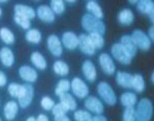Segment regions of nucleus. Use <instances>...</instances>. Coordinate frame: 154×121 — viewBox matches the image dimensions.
<instances>
[{
  "mask_svg": "<svg viewBox=\"0 0 154 121\" xmlns=\"http://www.w3.org/2000/svg\"><path fill=\"white\" fill-rule=\"evenodd\" d=\"M71 91L78 99H85L88 97L89 87L82 79L75 77L71 81Z\"/></svg>",
  "mask_w": 154,
  "mask_h": 121,
  "instance_id": "nucleus-5",
  "label": "nucleus"
},
{
  "mask_svg": "<svg viewBox=\"0 0 154 121\" xmlns=\"http://www.w3.org/2000/svg\"><path fill=\"white\" fill-rule=\"evenodd\" d=\"M116 81L117 85L123 88H131L132 74L126 71H117L116 75Z\"/></svg>",
  "mask_w": 154,
  "mask_h": 121,
  "instance_id": "nucleus-22",
  "label": "nucleus"
},
{
  "mask_svg": "<svg viewBox=\"0 0 154 121\" xmlns=\"http://www.w3.org/2000/svg\"><path fill=\"white\" fill-rule=\"evenodd\" d=\"M7 81H8V79H7V76L5 73L0 71V87H3L7 85Z\"/></svg>",
  "mask_w": 154,
  "mask_h": 121,
  "instance_id": "nucleus-40",
  "label": "nucleus"
},
{
  "mask_svg": "<svg viewBox=\"0 0 154 121\" xmlns=\"http://www.w3.org/2000/svg\"><path fill=\"white\" fill-rule=\"evenodd\" d=\"M82 26L88 33H99L104 35L106 31V26L102 20H99L89 13H85L82 17Z\"/></svg>",
  "mask_w": 154,
  "mask_h": 121,
  "instance_id": "nucleus-1",
  "label": "nucleus"
},
{
  "mask_svg": "<svg viewBox=\"0 0 154 121\" xmlns=\"http://www.w3.org/2000/svg\"><path fill=\"white\" fill-rule=\"evenodd\" d=\"M18 74L22 80L28 84H32L35 83L38 79V73L35 69H33L32 67L24 65L21 66L18 70Z\"/></svg>",
  "mask_w": 154,
  "mask_h": 121,
  "instance_id": "nucleus-10",
  "label": "nucleus"
},
{
  "mask_svg": "<svg viewBox=\"0 0 154 121\" xmlns=\"http://www.w3.org/2000/svg\"><path fill=\"white\" fill-rule=\"evenodd\" d=\"M30 61L36 69L44 71L48 67V62L45 56L40 52H33L30 56Z\"/></svg>",
  "mask_w": 154,
  "mask_h": 121,
  "instance_id": "nucleus-23",
  "label": "nucleus"
},
{
  "mask_svg": "<svg viewBox=\"0 0 154 121\" xmlns=\"http://www.w3.org/2000/svg\"><path fill=\"white\" fill-rule=\"evenodd\" d=\"M120 102L127 108V107H134L137 104V96L133 92H125L120 96Z\"/></svg>",
  "mask_w": 154,
  "mask_h": 121,
  "instance_id": "nucleus-25",
  "label": "nucleus"
},
{
  "mask_svg": "<svg viewBox=\"0 0 154 121\" xmlns=\"http://www.w3.org/2000/svg\"><path fill=\"white\" fill-rule=\"evenodd\" d=\"M84 106L87 111L96 115H102L104 112V105L102 102L95 96L87 97L84 100Z\"/></svg>",
  "mask_w": 154,
  "mask_h": 121,
  "instance_id": "nucleus-7",
  "label": "nucleus"
},
{
  "mask_svg": "<svg viewBox=\"0 0 154 121\" xmlns=\"http://www.w3.org/2000/svg\"><path fill=\"white\" fill-rule=\"evenodd\" d=\"M52 115L54 117H58V116H63V115H66V113L69 112L67 109H66V107L62 104L61 102L59 103H55L54 107L52 108Z\"/></svg>",
  "mask_w": 154,
  "mask_h": 121,
  "instance_id": "nucleus-39",
  "label": "nucleus"
},
{
  "mask_svg": "<svg viewBox=\"0 0 154 121\" xmlns=\"http://www.w3.org/2000/svg\"><path fill=\"white\" fill-rule=\"evenodd\" d=\"M133 42H134L137 49H140L144 52H146L151 47V40L149 39L148 35L141 29H135L131 35Z\"/></svg>",
  "mask_w": 154,
  "mask_h": 121,
  "instance_id": "nucleus-4",
  "label": "nucleus"
},
{
  "mask_svg": "<svg viewBox=\"0 0 154 121\" xmlns=\"http://www.w3.org/2000/svg\"><path fill=\"white\" fill-rule=\"evenodd\" d=\"M119 44L122 46V48L126 52L131 59L136 56L137 53V47L135 46L134 42L131 37V35H123L120 39Z\"/></svg>",
  "mask_w": 154,
  "mask_h": 121,
  "instance_id": "nucleus-14",
  "label": "nucleus"
},
{
  "mask_svg": "<svg viewBox=\"0 0 154 121\" xmlns=\"http://www.w3.org/2000/svg\"><path fill=\"white\" fill-rule=\"evenodd\" d=\"M148 37H149V39L151 40V42H153V40H154V27H153V25L151 26V27H149V29Z\"/></svg>",
  "mask_w": 154,
  "mask_h": 121,
  "instance_id": "nucleus-44",
  "label": "nucleus"
},
{
  "mask_svg": "<svg viewBox=\"0 0 154 121\" xmlns=\"http://www.w3.org/2000/svg\"><path fill=\"white\" fill-rule=\"evenodd\" d=\"M92 121H108V119L103 115H96L92 117Z\"/></svg>",
  "mask_w": 154,
  "mask_h": 121,
  "instance_id": "nucleus-41",
  "label": "nucleus"
},
{
  "mask_svg": "<svg viewBox=\"0 0 154 121\" xmlns=\"http://www.w3.org/2000/svg\"><path fill=\"white\" fill-rule=\"evenodd\" d=\"M88 37L89 39H91V42L94 45V47L97 49H102L103 46H104V38H103V35L99 34V33H89L88 34Z\"/></svg>",
  "mask_w": 154,
  "mask_h": 121,
  "instance_id": "nucleus-32",
  "label": "nucleus"
},
{
  "mask_svg": "<svg viewBox=\"0 0 154 121\" xmlns=\"http://www.w3.org/2000/svg\"><path fill=\"white\" fill-rule=\"evenodd\" d=\"M0 61L7 68H10L14 64V55L11 48L2 47L0 49Z\"/></svg>",
  "mask_w": 154,
  "mask_h": 121,
  "instance_id": "nucleus-20",
  "label": "nucleus"
},
{
  "mask_svg": "<svg viewBox=\"0 0 154 121\" xmlns=\"http://www.w3.org/2000/svg\"><path fill=\"white\" fill-rule=\"evenodd\" d=\"M71 87V82L67 79H62L60 80L56 87H55V94L56 96L60 97L65 93H68Z\"/></svg>",
  "mask_w": 154,
  "mask_h": 121,
  "instance_id": "nucleus-30",
  "label": "nucleus"
},
{
  "mask_svg": "<svg viewBox=\"0 0 154 121\" xmlns=\"http://www.w3.org/2000/svg\"><path fill=\"white\" fill-rule=\"evenodd\" d=\"M98 61L100 68L102 69L103 72L107 75H112L116 72V64L113 62V59L110 55L106 53H102L98 57Z\"/></svg>",
  "mask_w": 154,
  "mask_h": 121,
  "instance_id": "nucleus-9",
  "label": "nucleus"
},
{
  "mask_svg": "<svg viewBox=\"0 0 154 121\" xmlns=\"http://www.w3.org/2000/svg\"><path fill=\"white\" fill-rule=\"evenodd\" d=\"M22 91H23V85H20L17 83H11L8 85V93L12 98L18 99L20 95H21Z\"/></svg>",
  "mask_w": 154,
  "mask_h": 121,
  "instance_id": "nucleus-34",
  "label": "nucleus"
},
{
  "mask_svg": "<svg viewBox=\"0 0 154 121\" xmlns=\"http://www.w3.org/2000/svg\"><path fill=\"white\" fill-rule=\"evenodd\" d=\"M19 105L15 100H9L3 108V114L5 118L8 121H12L18 114Z\"/></svg>",
  "mask_w": 154,
  "mask_h": 121,
  "instance_id": "nucleus-19",
  "label": "nucleus"
},
{
  "mask_svg": "<svg viewBox=\"0 0 154 121\" xmlns=\"http://www.w3.org/2000/svg\"><path fill=\"white\" fill-rule=\"evenodd\" d=\"M13 10H14V14L26 17L29 20H30V21L36 17V10L33 9L32 7L28 6V5L16 4L13 7Z\"/></svg>",
  "mask_w": 154,
  "mask_h": 121,
  "instance_id": "nucleus-17",
  "label": "nucleus"
},
{
  "mask_svg": "<svg viewBox=\"0 0 154 121\" xmlns=\"http://www.w3.org/2000/svg\"><path fill=\"white\" fill-rule=\"evenodd\" d=\"M153 76H154V72H152V73H151V78H150V79H151V82H152V83H154V79H153Z\"/></svg>",
  "mask_w": 154,
  "mask_h": 121,
  "instance_id": "nucleus-47",
  "label": "nucleus"
},
{
  "mask_svg": "<svg viewBox=\"0 0 154 121\" xmlns=\"http://www.w3.org/2000/svg\"><path fill=\"white\" fill-rule=\"evenodd\" d=\"M86 10H88V13L94 17H96L99 20H101L104 16L103 10L100 5L97 1H88L86 3Z\"/></svg>",
  "mask_w": 154,
  "mask_h": 121,
  "instance_id": "nucleus-24",
  "label": "nucleus"
},
{
  "mask_svg": "<svg viewBox=\"0 0 154 121\" xmlns=\"http://www.w3.org/2000/svg\"><path fill=\"white\" fill-rule=\"evenodd\" d=\"M123 121H136L134 107H127L125 108L122 116Z\"/></svg>",
  "mask_w": 154,
  "mask_h": 121,
  "instance_id": "nucleus-37",
  "label": "nucleus"
},
{
  "mask_svg": "<svg viewBox=\"0 0 154 121\" xmlns=\"http://www.w3.org/2000/svg\"><path fill=\"white\" fill-rule=\"evenodd\" d=\"M36 16L42 22L51 24L55 21V14L48 5H40L36 10Z\"/></svg>",
  "mask_w": 154,
  "mask_h": 121,
  "instance_id": "nucleus-13",
  "label": "nucleus"
},
{
  "mask_svg": "<svg viewBox=\"0 0 154 121\" xmlns=\"http://www.w3.org/2000/svg\"><path fill=\"white\" fill-rule=\"evenodd\" d=\"M33 97H34V88L31 84L23 85V91L21 93L18 99V105L22 109H26L31 104Z\"/></svg>",
  "mask_w": 154,
  "mask_h": 121,
  "instance_id": "nucleus-6",
  "label": "nucleus"
},
{
  "mask_svg": "<svg viewBox=\"0 0 154 121\" xmlns=\"http://www.w3.org/2000/svg\"><path fill=\"white\" fill-rule=\"evenodd\" d=\"M36 121H49V118L48 116L44 115V114H40L36 117Z\"/></svg>",
  "mask_w": 154,
  "mask_h": 121,
  "instance_id": "nucleus-43",
  "label": "nucleus"
},
{
  "mask_svg": "<svg viewBox=\"0 0 154 121\" xmlns=\"http://www.w3.org/2000/svg\"><path fill=\"white\" fill-rule=\"evenodd\" d=\"M59 98H60V102L63 104L68 111H75L77 109L78 104H77L76 99L69 92L60 96Z\"/></svg>",
  "mask_w": 154,
  "mask_h": 121,
  "instance_id": "nucleus-26",
  "label": "nucleus"
},
{
  "mask_svg": "<svg viewBox=\"0 0 154 121\" xmlns=\"http://www.w3.org/2000/svg\"><path fill=\"white\" fill-rule=\"evenodd\" d=\"M111 53L116 61L123 65H130L131 63V58L127 55L122 46L118 43H115L111 48Z\"/></svg>",
  "mask_w": 154,
  "mask_h": 121,
  "instance_id": "nucleus-11",
  "label": "nucleus"
},
{
  "mask_svg": "<svg viewBox=\"0 0 154 121\" xmlns=\"http://www.w3.org/2000/svg\"><path fill=\"white\" fill-rule=\"evenodd\" d=\"M26 40L32 44H39L42 40V33L37 28H29L25 34Z\"/></svg>",
  "mask_w": 154,
  "mask_h": 121,
  "instance_id": "nucleus-27",
  "label": "nucleus"
},
{
  "mask_svg": "<svg viewBox=\"0 0 154 121\" xmlns=\"http://www.w3.org/2000/svg\"><path fill=\"white\" fill-rule=\"evenodd\" d=\"M97 90L98 93V96L102 99V100L106 104H108L110 106H113L117 102L116 95L115 91H113L112 87L108 83L100 82L97 85Z\"/></svg>",
  "mask_w": 154,
  "mask_h": 121,
  "instance_id": "nucleus-3",
  "label": "nucleus"
},
{
  "mask_svg": "<svg viewBox=\"0 0 154 121\" xmlns=\"http://www.w3.org/2000/svg\"><path fill=\"white\" fill-rule=\"evenodd\" d=\"M69 66L62 60H57L53 64V71L59 76H66L69 73Z\"/></svg>",
  "mask_w": 154,
  "mask_h": 121,
  "instance_id": "nucleus-29",
  "label": "nucleus"
},
{
  "mask_svg": "<svg viewBox=\"0 0 154 121\" xmlns=\"http://www.w3.org/2000/svg\"><path fill=\"white\" fill-rule=\"evenodd\" d=\"M0 39H1L2 42L7 45L12 44L15 40L14 34H13L12 31L9 29L8 27L0 28Z\"/></svg>",
  "mask_w": 154,
  "mask_h": 121,
  "instance_id": "nucleus-31",
  "label": "nucleus"
},
{
  "mask_svg": "<svg viewBox=\"0 0 154 121\" xmlns=\"http://www.w3.org/2000/svg\"><path fill=\"white\" fill-rule=\"evenodd\" d=\"M131 88L137 93H142L145 90L146 88L145 79L140 73H135L134 75H132Z\"/></svg>",
  "mask_w": 154,
  "mask_h": 121,
  "instance_id": "nucleus-28",
  "label": "nucleus"
},
{
  "mask_svg": "<svg viewBox=\"0 0 154 121\" xmlns=\"http://www.w3.org/2000/svg\"><path fill=\"white\" fill-rule=\"evenodd\" d=\"M13 21L15 22V24L17 25H19L20 27L25 29V30H29L30 28V20H29L28 18L26 17H23L21 15H17V14H14L13 15Z\"/></svg>",
  "mask_w": 154,
  "mask_h": 121,
  "instance_id": "nucleus-35",
  "label": "nucleus"
},
{
  "mask_svg": "<svg viewBox=\"0 0 154 121\" xmlns=\"http://www.w3.org/2000/svg\"><path fill=\"white\" fill-rule=\"evenodd\" d=\"M46 45H48V49L53 56L59 57L63 55V44L57 35H49L46 39Z\"/></svg>",
  "mask_w": 154,
  "mask_h": 121,
  "instance_id": "nucleus-8",
  "label": "nucleus"
},
{
  "mask_svg": "<svg viewBox=\"0 0 154 121\" xmlns=\"http://www.w3.org/2000/svg\"><path fill=\"white\" fill-rule=\"evenodd\" d=\"M49 7L55 15H61L65 10V3L62 0H52L50 1Z\"/></svg>",
  "mask_w": 154,
  "mask_h": 121,
  "instance_id": "nucleus-33",
  "label": "nucleus"
},
{
  "mask_svg": "<svg viewBox=\"0 0 154 121\" xmlns=\"http://www.w3.org/2000/svg\"><path fill=\"white\" fill-rule=\"evenodd\" d=\"M78 47L79 48L80 51L87 56H94L96 53V51H97L95 47H94L91 39H89L88 35L83 34V33L79 36Z\"/></svg>",
  "mask_w": 154,
  "mask_h": 121,
  "instance_id": "nucleus-12",
  "label": "nucleus"
},
{
  "mask_svg": "<svg viewBox=\"0 0 154 121\" xmlns=\"http://www.w3.org/2000/svg\"><path fill=\"white\" fill-rule=\"evenodd\" d=\"M82 71L84 77L86 80H88L89 82H95L97 79V69L96 66L91 60H85L82 63Z\"/></svg>",
  "mask_w": 154,
  "mask_h": 121,
  "instance_id": "nucleus-18",
  "label": "nucleus"
},
{
  "mask_svg": "<svg viewBox=\"0 0 154 121\" xmlns=\"http://www.w3.org/2000/svg\"><path fill=\"white\" fill-rule=\"evenodd\" d=\"M0 121H2V120H1V117H0Z\"/></svg>",
  "mask_w": 154,
  "mask_h": 121,
  "instance_id": "nucleus-49",
  "label": "nucleus"
},
{
  "mask_svg": "<svg viewBox=\"0 0 154 121\" xmlns=\"http://www.w3.org/2000/svg\"><path fill=\"white\" fill-rule=\"evenodd\" d=\"M54 121H71V119L66 116H58V117H54Z\"/></svg>",
  "mask_w": 154,
  "mask_h": 121,
  "instance_id": "nucleus-42",
  "label": "nucleus"
},
{
  "mask_svg": "<svg viewBox=\"0 0 154 121\" xmlns=\"http://www.w3.org/2000/svg\"><path fill=\"white\" fill-rule=\"evenodd\" d=\"M153 114V104L148 98L141 99L137 102L135 109L136 121H150Z\"/></svg>",
  "mask_w": 154,
  "mask_h": 121,
  "instance_id": "nucleus-2",
  "label": "nucleus"
},
{
  "mask_svg": "<svg viewBox=\"0 0 154 121\" xmlns=\"http://www.w3.org/2000/svg\"><path fill=\"white\" fill-rule=\"evenodd\" d=\"M139 12L148 15L151 23L154 22V3L150 0H140L136 4Z\"/></svg>",
  "mask_w": 154,
  "mask_h": 121,
  "instance_id": "nucleus-16",
  "label": "nucleus"
},
{
  "mask_svg": "<svg viewBox=\"0 0 154 121\" xmlns=\"http://www.w3.org/2000/svg\"><path fill=\"white\" fill-rule=\"evenodd\" d=\"M117 21L122 25H131L134 21V13L132 12L131 10L123 9L118 12Z\"/></svg>",
  "mask_w": 154,
  "mask_h": 121,
  "instance_id": "nucleus-21",
  "label": "nucleus"
},
{
  "mask_svg": "<svg viewBox=\"0 0 154 121\" xmlns=\"http://www.w3.org/2000/svg\"><path fill=\"white\" fill-rule=\"evenodd\" d=\"M42 108L45 111H51L52 108L55 105V102L49 96H44L41 99V102H40Z\"/></svg>",
  "mask_w": 154,
  "mask_h": 121,
  "instance_id": "nucleus-38",
  "label": "nucleus"
},
{
  "mask_svg": "<svg viewBox=\"0 0 154 121\" xmlns=\"http://www.w3.org/2000/svg\"><path fill=\"white\" fill-rule=\"evenodd\" d=\"M138 1H134V0H131V1H129V3L132 4V5H136Z\"/></svg>",
  "mask_w": 154,
  "mask_h": 121,
  "instance_id": "nucleus-46",
  "label": "nucleus"
},
{
  "mask_svg": "<svg viewBox=\"0 0 154 121\" xmlns=\"http://www.w3.org/2000/svg\"><path fill=\"white\" fill-rule=\"evenodd\" d=\"M2 16V9H1V7H0V17Z\"/></svg>",
  "mask_w": 154,
  "mask_h": 121,
  "instance_id": "nucleus-48",
  "label": "nucleus"
},
{
  "mask_svg": "<svg viewBox=\"0 0 154 121\" xmlns=\"http://www.w3.org/2000/svg\"><path fill=\"white\" fill-rule=\"evenodd\" d=\"M26 121H36V117H29L28 118H26Z\"/></svg>",
  "mask_w": 154,
  "mask_h": 121,
  "instance_id": "nucleus-45",
  "label": "nucleus"
},
{
  "mask_svg": "<svg viewBox=\"0 0 154 121\" xmlns=\"http://www.w3.org/2000/svg\"><path fill=\"white\" fill-rule=\"evenodd\" d=\"M62 44L63 47L66 48L67 50L73 51L78 48V43H79V36H77L74 32L67 31L64 32L62 36Z\"/></svg>",
  "mask_w": 154,
  "mask_h": 121,
  "instance_id": "nucleus-15",
  "label": "nucleus"
},
{
  "mask_svg": "<svg viewBox=\"0 0 154 121\" xmlns=\"http://www.w3.org/2000/svg\"><path fill=\"white\" fill-rule=\"evenodd\" d=\"M91 113L86 110H77L74 113V119L75 121H92Z\"/></svg>",
  "mask_w": 154,
  "mask_h": 121,
  "instance_id": "nucleus-36",
  "label": "nucleus"
}]
</instances>
